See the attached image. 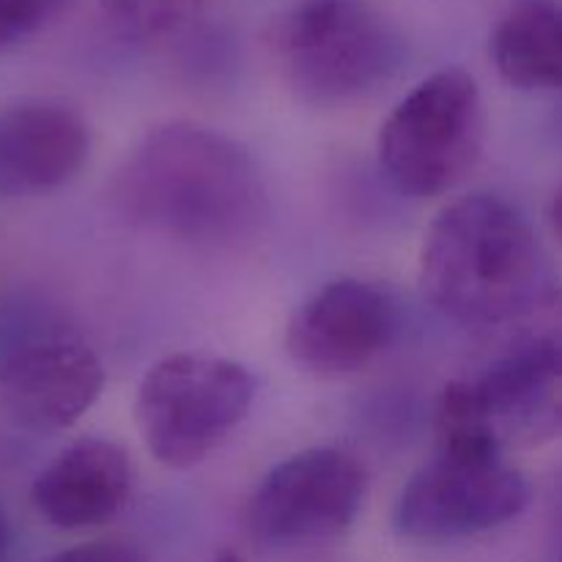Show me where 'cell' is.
<instances>
[{"mask_svg": "<svg viewBox=\"0 0 562 562\" xmlns=\"http://www.w3.org/2000/svg\"><path fill=\"white\" fill-rule=\"evenodd\" d=\"M549 552L552 562H562V470L554 477L549 497Z\"/></svg>", "mask_w": 562, "mask_h": 562, "instance_id": "obj_17", "label": "cell"}, {"mask_svg": "<svg viewBox=\"0 0 562 562\" xmlns=\"http://www.w3.org/2000/svg\"><path fill=\"white\" fill-rule=\"evenodd\" d=\"M366 488V467L349 450H300L258 483L250 499L252 538L274 549L333 541L355 525Z\"/></svg>", "mask_w": 562, "mask_h": 562, "instance_id": "obj_7", "label": "cell"}, {"mask_svg": "<svg viewBox=\"0 0 562 562\" xmlns=\"http://www.w3.org/2000/svg\"><path fill=\"white\" fill-rule=\"evenodd\" d=\"M398 333V305L376 283L340 278L324 283L291 316L289 357L318 379H340L371 366Z\"/></svg>", "mask_w": 562, "mask_h": 562, "instance_id": "obj_8", "label": "cell"}, {"mask_svg": "<svg viewBox=\"0 0 562 562\" xmlns=\"http://www.w3.org/2000/svg\"><path fill=\"white\" fill-rule=\"evenodd\" d=\"M214 562H241L239 554L231 552V549H225V552H220L217 558H214Z\"/></svg>", "mask_w": 562, "mask_h": 562, "instance_id": "obj_20", "label": "cell"}, {"mask_svg": "<svg viewBox=\"0 0 562 562\" xmlns=\"http://www.w3.org/2000/svg\"><path fill=\"white\" fill-rule=\"evenodd\" d=\"M69 0H0V49L16 47L58 20Z\"/></svg>", "mask_w": 562, "mask_h": 562, "instance_id": "obj_15", "label": "cell"}, {"mask_svg": "<svg viewBox=\"0 0 562 562\" xmlns=\"http://www.w3.org/2000/svg\"><path fill=\"white\" fill-rule=\"evenodd\" d=\"M256 376L245 366L203 351L154 362L135 398V423L148 453L168 470L206 461L250 415Z\"/></svg>", "mask_w": 562, "mask_h": 562, "instance_id": "obj_4", "label": "cell"}, {"mask_svg": "<svg viewBox=\"0 0 562 562\" xmlns=\"http://www.w3.org/2000/svg\"><path fill=\"white\" fill-rule=\"evenodd\" d=\"M499 442H541L562 431V333L538 335L461 379Z\"/></svg>", "mask_w": 562, "mask_h": 562, "instance_id": "obj_10", "label": "cell"}, {"mask_svg": "<svg viewBox=\"0 0 562 562\" xmlns=\"http://www.w3.org/2000/svg\"><path fill=\"white\" fill-rule=\"evenodd\" d=\"M91 157V126L60 99L0 110V195L36 198L69 184Z\"/></svg>", "mask_w": 562, "mask_h": 562, "instance_id": "obj_11", "label": "cell"}, {"mask_svg": "<svg viewBox=\"0 0 562 562\" xmlns=\"http://www.w3.org/2000/svg\"><path fill=\"white\" fill-rule=\"evenodd\" d=\"M269 53L302 102L333 108L382 88L406 49L366 0H300L269 27Z\"/></svg>", "mask_w": 562, "mask_h": 562, "instance_id": "obj_3", "label": "cell"}, {"mask_svg": "<svg viewBox=\"0 0 562 562\" xmlns=\"http://www.w3.org/2000/svg\"><path fill=\"white\" fill-rule=\"evenodd\" d=\"M102 387V360L80 340L33 338L0 355V406L27 431L75 426L97 404Z\"/></svg>", "mask_w": 562, "mask_h": 562, "instance_id": "obj_9", "label": "cell"}, {"mask_svg": "<svg viewBox=\"0 0 562 562\" xmlns=\"http://www.w3.org/2000/svg\"><path fill=\"white\" fill-rule=\"evenodd\" d=\"M530 497V481L503 459V450L439 445L406 481L393 525L412 541H456L508 525Z\"/></svg>", "mask_w": 562, "mask_h": 562, "instance_id": "obj_6", "label": "cell"}, {"mask_svg": "<svg viewBox=\"0 0 562 562\" xmlns=\"http://www.w3.org/2000/svg\"><path fill=\"white\" fill-rule=\"evenodd\" d=\"M206 0H102L104 25L130 44H157L192 25Z\"/></svg>", "mask_w": 562, "mask_h": 562, "instance_id": "obj_14", "label": "cell"}, {"mask_svg": "<svg viewBox=\"0 0 562 562\" xmlns=\"http://www.w3.org/2000/svg\"><path fill=\"white\" fill-rule=\"evenodd\" d=\"M44 562H148V554L132 541L102 538V541L77 543Z\"/></svg>", "mask_w": 562, "mask_h": 562, "instance_id": "obj_16", "label": "cell"}, {"mask_svg": "<svg viewBox=\"0 0 562 562\" xmlns=\"http://www.w3.org/2000/svg\"><path fill=\"white\" fill-rule=\"evenodd\" d=\"M110 198L135 228L203 250H239L269 217L256 159L190 121L154 126L113 176Z\"/></svg>", "mask_w": 562, "mask_h": 562, "instance_id": "obj_1", "label": "cell"}, {"mask_svg": "<svg viewBox=\"0 0 562 562\" xmlns=\"http://www.w3.org/2000/svg\"><path fill=\"white\" fill-rule=\"evenodd\" d=\"M9 549H11V525L5 510L0 508V562H5V558H9Z\"/></svg>", "mask_w": 562, "mask_h": 562, "instance_id": "obj_19", "label": "cell"}, {"mask_svg": "<svg viewBox=\"0 0 562 562\" xmlns=\"http://www.w3.org/2000/svg\"><path fill=\"white\" fill-rule=\"evenodd\" d=\"M549 220H552L554 236H558V239L562 241V184L552 198V206H549Z\"/></svg>", "mask_w": 562, "mask_h": 562, "instance_id": "obj_18", "label": "cell"}, {"mask_svg": "<svg viewBox=\"0 0 562 562\" xmlns=\"http://www.w3.org/2000/svg\"><path fill=\"white\" fill-rule=\"evenodd\" d=\"M483 132L477 82L470 71L448 66L417 82L384 119L379 162L404 195H445L475 170Z\"/></svg>", "mask_w": 562, "mask_h": 562, "instance_id": "obj_5", "label": "cell"}, {"mask_svg": "<svg viewBox=\"0 0 562 562\" xmlns=\"http://www.w3.org/2000/svg\"><path fill=\"white\" fill-rule=\"evenodd\" d=\"M420 289L434 311L472 329L514 327L558 300L538 234L519 209L494 195L439 209L423 236Z\"/></svg>", "mask_w": 562, "mask_h": 562, "instance_id": "obj_2", "label": "cell"}, {"mask_svg": "<svg viewBox=\"0 0 562 562\" xmlns=\"http://www.w3.org/2000/svg\"><path fill=\"white\" fill-rule=\"evenodd\" d=\"M497 75L519 91L562 88V3L516 0L492 33Z\"/></svg>", "mask_w": 562, "mask_h": 562, "instance_id": "obj_13", "label": "cell"}, {"mask_svg": "<svg viewBox=\"0 0 562 562\" xmlns=\"http://www.w3.org/2000/svg\"><path fill=\"white\" fill-rule=\"evenodd\" d=\"M132 494L130 456L113 439L66 445L31 486V503L58 530H91L121 514Z\"/></svg>", "mask_w": 562, "mask_h": 562, "instance_id": "obj_12", "label": "cell"}]
</instances>
